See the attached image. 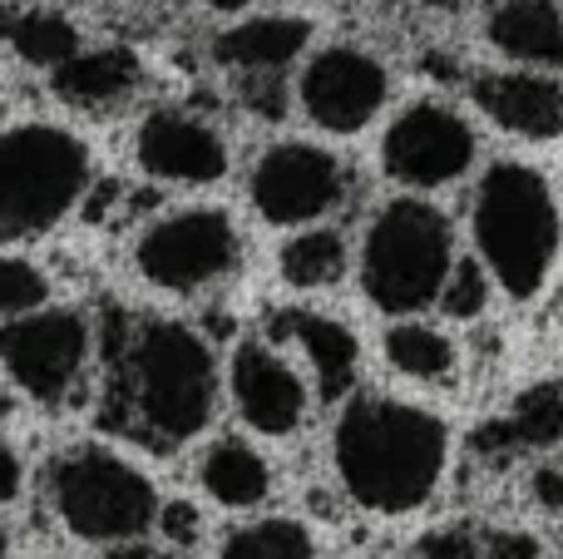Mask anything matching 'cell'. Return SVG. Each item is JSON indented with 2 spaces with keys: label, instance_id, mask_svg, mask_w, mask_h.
Masks as SVG:
<instances>
[{
  "label": "cell",
  "instance_id": "1",
  "mask_svg": "<svg viewBox=\"0 0 563 559\" xmlns=\"http://www.w3.org/2000/svg\"><path fill=\"white\" fill-rule=\"evenodd\" d=\"M331 465L361 511L410 515L430 505L450 465V426L430 406L356 392L331 426Z\"/></svg>",
  "mask_w": 563,
  "mask_h": 559
},
{
  "label": "cell",
  "instance_id": "2",
  "mask_svg": "<svg viewBox=\"0 0 563 559\" xmlns=\"http://www.w3.org/2000/svg\"><path fill=\"white\" fill-rule=\"evenodd\" d=\"M218 412V362L203 332L134 317L114 337V421L154 446H184Z\"/></svg>",
  "mask_w": 563,
  "mask_h": 559
},
{
  "label": "cell",
  "instance_id": "3",
  "mask_svg": "<svg viewBox=\"0 0 563 559\" xmlns=\"http://www.w3.org/2000/svg\"><path fill=\"white\" fill-rule=\"evenodd\" d=\"M470 233L485 273L515 303L544 293L563 248L559 194L525 158H495L470 198Z\"/></svg>",
  "mask_w": 563,
  "mask_h": 559
},
{
  "label": "cell",
  "instance_id": "4",
  "mask_svg": "<svg viewBox=\"0 0 563 559\" xmlns=\"http://www.w3.org/2000/svg\"><path fill=\"white\" fill-rule=\"evenodd\" d=\"M455 263V228L435 204L400 194L376 208L361 238V293L390 317L435 307L440 283Z\"/></svg>",
  "mask_w": 563,
  "mask_h": 559
},
{
  "label": "cell",
  "instance_id": "5",
  "mask_svg": "<svg viewBox=\"0 0 563 559\" xmlns=\"http://www.w3.org/2000/svg\"><path fill=\"white\" fill-rule=\"evenodd\" d=\"M89 188V149L69 129L20 124L0 134V233L55 228Z\"/></svg>",
  "mask_w": 563,
  "mask_h": 559
},
{
  "label": "cell",
  "instance_id": "6",
  "mask_svg": "<svg viewBox=\"0 0 563 559\" xmlns=\"http://www.w3.org/2000/svg\"><path fill=\"white\" fill-rule=\"evenodd\" d=\"M49 501H55L65 530L89 545L144 540L158 515L154 481L139 465H129L124 456L99 451V446H79V451L59 456L49 471Z\"/></svg>",
  "mask_w": 563,
  "mask_h": 559
},
{
  "label": "cell",
  "instance_id": "7",
  "mask_svg": "<svg viewBox=\"0 0 563 559\" xmlns=\"http://www.w3.org/2000/svg\"><path fill=\"white\" fill-rule=\"evenodd\" d=\"M243 263V233L223 208H178L144 228L134 243V267L148 287L194 297L228 283Z\"/></svg>",
  "mask_w": 563,
  "mask_h": 559
},
{
  "label": "cell",
  "instance_id": "8",
  "mask_svg": "<svg viewBox=\"0 0 563 559\" xmlns=\"http://www.w3.org/2000/svg\"><path fill=\"white\" fill-rule=\"evenodd\" d=\"M346 164L311 139H282L247 168V204L273 228H307L346 204Z\"/></svg>",
  "mask_w": 563,
  "mask_h": 559
},
{
  "label": "cell",
  "instance_id": "9",
  "mask_svg": "<svg viewBox=\"0 0 563 559\" xmlns=\"http://www.w3.org/2000/svg\"><path fill=\"white\" fill-rule=\"evenodd\" d=\"M89 347H95L89 317L75 307H49V313L30 307L0 327V362L10 382L40 406H59L75 392L89 366Z\"/></svg>",
  "mask_w": 563,
  "mask_h": 559
},
{
  "label": "cell",
  "instance_id": "10",
  "mask_svg": "<svg viewBox=\"0 0 563 559\" xmlns=\"http://www.w3.org/2000/svg\"><path fill=\"white\" fill-rule=\"evenodd\" d=\"M475 124L445 99H416L390 119L386 139H380V168L390 184L430 194L455 178L470 174L475 164Z\"/></svg>",
  "mask_w": 563,
  "mask_h": 559
},
{
  "label": "cell",
  "instance_id": "11",
  "mask_svg": "<svg viewBox=\"0 0 563 559\" xmlns=\"http://www.w3.org/2000/svg\"><path fill=\"white\" fill-rule=\"evenodd\" d=\"M390 69L361 45H327L307 59L297 79V105L327 134H361L386 109Z\"/></svg>",
  "mask_w": 563,
  "mask_h": 559
},
{
  "label": "cell",
  "instance_id": "12",
  "mask_svg": "<svg viewBox=\"0 0 563 559\" xmlns=\"http://www.w3.org/2000/svg\"><path fill=\"white\" fill-rule=\"evenodd\" d=\"M134 158L158 184H198V188L218 184L228 174V164H233L223 129L178 105L144 114V124L134 134Z\"/></svg>",
  "mask_w": 563,
  "mask_h": 559
},
{
  "label": "cell",
  "instance_id": "13",
  "mask_svg": "<svg viewBox=\"0 0 563 559\" xmlns=\"http://www.w3.org/2000/svg\"><path fill=\"white\" fill-rule=\"evenodd\" d=\"M228 392L233 406L257 436H291L307 421L311 392L297 366L277 352V342H238L228 362Z\"/></svg>",
  "mask_w": 563,
  "mask_h": 559
},
{
  "label": "cell",
  "instance_id": "14",
  "mask_svg": "<svg viewBox=\"0 0 563 559\" xmlns=\"http://www.w3.org/2000/svg\"><path fill=\"white\" fill-rule=\"evenodd\" d=\"M475 109L515 139H559L563 134V85L544 69H485L470 79Z\"/></svg>",
  "mask_w": 563,
  "mask_h": 559
},
{
  "label": "cell",
  "instance_id": "15",
  "mask_svg": "<svg viewBox=\"0 0 563 559\" xmlns=\"http://www.w3.org/2000/svg\"><path fill=\"white\" fill-rule=\"evenodd\" d=\"M273 342H291L307 352L311 376H317V396L327 406L356 392L361 347L346 322H336L327 313H311V307H282L273 317Z\"/></svg>",
  "mask_w": 563,
  "mask_h": 559
},
{
  "label": "cell",
  "instance_id": "16",
  "mask_svg": "<svg viewBox=\"0 0 563 559\" xmlns=\"http://www.w3.org/2000/svg\"><path fill=\"white\" fill-rule=\"evenodd\" d=\"M485 40L505 59L529 69H563V10L559 0H495Z\"/></svg>",
  "mask_w": 563,
  "mask_h": 559
},
{
  "label": "cell",
  "instance_id": "17",
  "mask_svg": "<svg viewBox=\"0 0 563 559\" xmlns=\"http://www.w3.org/2000/svg\"><path fill=\"white\" fill-rule=\"evenodd\" d=\"M307 40H311V25L301 15H257L223 30L213 40V59L233 65L238 75H247V69H287L307 50Z\"/></svg>",
  "mask_w": 563,
  "mask_h": 559
},
{
  "label": "cell",
  "instance_id": "18",
  "mask_svg": "<svg viewBox=\"0 0 563 559\" xmlns=\"http://www.w3.org/2000/svg\"><path fill=\"white\" fill-rule=\"evenodd\" d=\"M144 79V65H139L134 50H89V55H69L65 65H55V95L69 99L79 109H104V105H119L129 99Z\"/></svg>",
  "mask_w": 563,
  "mask_h": 559
},
{
  "label": "cell",
  "instance_id": "19",
  "mask_svg": "<svg viewBox=\"0 0 563 559\" xmlns=\"http://www.w3.org/2000/svg\"><path fill=\"white\" fill-rule=\"evenodd\" d=\"M198 485L223 511H257L273 495V465L247 441H213L198 461Z\"/></svg>",
  "mask_w": 563,
  "mask_h": 559
},
{
  "label": "cell",
  "instance_id": "20",
  "mask_svg": "<svg viewBox=\"0 0 563 559\" xmlns=\"http://www.w3.org/2000/svg\"><path fill=\"white\" fill-rule=\"evenodd\" d=\"M277 273L297 293H317L346 277V238L336 228H301V233L282 238L277 248Z\"/></svg>",
  "mask_w": 563,
  "mask_h": 559
},
{
  "label": "cell",
  "instance_id": "21",
  "mask_svg": "<svg viewBox=\"0 0 563 559\" xmlns=\"http://www.w3.org/2000/svg\"><path fill=\"white\" fill-rule=\"evenodd\" d=\"M386 362L396 366L406 382L440 386V382L455 376L460 352H455V342H450L440 327H426V322H416V317H406V322H396L386 332Z\"/></svg>",
  "mask_w": 563,
  "mask_h": 559
},
{
  "label": "cell",
  "instance_id": "22",
  "mask_svg": "<svg viewBox=\"0 0 563 559\" xmlns=\"http://www.w3.org/2000/svg\"><path fill=\"white\" fill-rule=\"evenodd\" d=\"M0 35H5V45L15 50L25 65H40V69L65 65V59L79 50V30L69 25L65 15L40 10V6L5 10V15H0Z\"/></svg>",
  "mask_w": 563,
  "mask_h": 559
},
{
  "label": "cell",
  "instance_id": "23",
  "mask_svg": "<svg viewBox=\"0 0 563 559\" xmlns=\"http://www.w3.org/2000/svg\"><path fill=\"white\" fill-rule=\"evenodd\" d=\"M223 559H307L317 555V540L301 520H287V515H273V520H253L243 530H233L223 540Z\"/></svg>",
  "mask_w": 563,
  "mask_h": 559
},
{
  "label": "cell",
  "instance_id": "24",
  "mask_svg": "<svg viewBox=\"0 0 563 559\" xmlns=\"http://www.w3.org/2000/svg\"><path fill=\"white\" fill-rule=\"evenodd\" d=\"M495 441L509 446H554L563 441V392L559 386H534L505 421L495 426Z\"/></svg>",
  "mask_w": 563,
  "mask_h": 559
},
{
  "label": "cell",
  "instance_id": "25",
  "mask_svg": "<svg viewBox=\"0 0 563 559\" xmlns=\"http://www.w3.org/2000/svg\"><path fill=\"white\" fill-rule=\"evenodd\" d=\"M489 293H495V287H489L485 263H479V257H460V263H450L435 303H440V313L455 317V322H475L489 307Z\"/></svg>",
  "mask_w": 563,
  "mask_h": 559
},
{
  "label": "cell",
  "instance_id": "26",
  "mask_svg": "<svg viewBox=\"0 0 563 559\" xmlns=\"http://www.w3.org/2000/svg\"><path fill=\"white\" fill-rule=\"evenodd\" d=\"M49 297V283L25 257H0V317H20Z\"/></svg>",
  "mask_w": 563,
  "mask_h": 559
},
{
  "label": "cell",
  "instance_id": "27",
  "mask_svg": "<svg viewBox=\"0 0 563 559\" xmlns=\"http://www.w3.org/2000/svg\"><path fill=\"white\" fill-rule=\"evenodd\" d=\"M243 105L263 119H287V75L282 69H247L243 75Z\"/></svg>",
  "mask_w": 563,
  "mask_h": 559
},
{
  "label": "cell",
  "instance_id": "28",
  "mask_svg": "<svg viewBox=\"0 0 563 559\" xmlns=\"http://www.w3.org/2000/svg\"><path fill=\"white\" fill-rule=\"evenodd\" d=\"M154 525L164 530L168 545H198V535H203V520H198V511L188 501H174V505H158Z\"/></svg>",
  "mask_w": 563,
  "mask_h": 559
},
{
  "label": "cell",
  "instance_id": "29",
  "mask_svg": "<svg viewBox=\"0 0 563 559\" xmlns=\"http://www.w3.org/2000/svg\"><path fill=\"white\" fill-rule=\"evenodd\" d=\"M410 555H420V559H470L475 555V535L470 530H430V535H420Z\"/></svg>",
  "mask_w": 563,
  "mask_h": 559
},
{
  "label": "cell",
  "instance_id": "30",
  "mask_svg": "<svg viewBox=\"0 0 563 559\" xmlns=\"http://www.w3.org/2000/svg\"><path fill=\"white\" fill-rule=\"evenodd\" d=\"M529 501L539 505V511H563V471L559 465H539L534 475H529Z\"/></svg>",
  "mask_w": 563,
  "mask_h": 559
},
{
  "label": "cell",
  "instance_id": "31",
  "mask_svg": "<svg viewBox=\"0 0 563 559\" xmlns=\"http://www.w3.org/2000/svg\"><path fill=\"white\" fill-rule=\"evenodd\" d=\"M485 545L495 559H539L544 555L534 535H525V530H495V535H485Z\"/></svg>",
  "mask_w": 563,
  "mask_h": 559
},
{
  "label": "cell",
  "instance_id": "32",
  "mask_svg": "<svg viewBox=\"0 0 563 559\" xmlns=\"http://www.w3.org/2000/svg\"><path fill=\"white\" fill-rule=\"evenodd\" d=\"M20 481H25V471H20V456L10 451L5 441H0V505L15 501V495H20Z\"/></svg>",
  "mask_w": 563,
  "mask_h": 559
},
{
  "label": "cell",
  "instance_id": "33",
  "mask_svg": "<svg viewBox=\"0 0 563 559\" xmlns=\"http://www.w3.org/2000/svg\"><path fill=\"white\" fill-rule=\"evenodd\" d=\"M208 10H223V15H238V10H247L253 0H203Z\"/></svg>",
  "mask_w": 563,
  "mask_h": 559
},
{
  "label": "cell",
  "instance_id": "34",
  "mask_svg": "<svg viewBox=\"0 0 563 559\" xmlns=\"http://www.w3.org/2000/svg\"><path fill=\"white\" fill-rule=\"evenodd\" d=\"M420 6H430V10H445V6H455V0H420Z\"/></svg>",
  "mask_w": 563,
  "mask_h": 559
},
{
  "label": "cell",
  "instance_id": "35",
  "mask_svg": "<svg viewBox=\"0 0 563 559\" xmlns=\"http://www.w3.org/2000/svg\"><path fill=\"white\" fill-rule=\"evenodd\" d=\"M10 550V535H5V525H0V555H5Z\"/></svg>",
  "mask_w": 563,
  "mask_h": 559
}]
</instances>
